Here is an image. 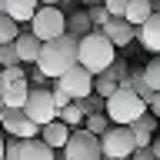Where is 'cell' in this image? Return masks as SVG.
Returning <instances> with one entry per match:
<instances>
[{"label": "cell", "mask_w": 160, "mask_h": 160, "mask_svg": "<svg viewBox=\"0 0 160 160\" xmlns=\"http://www.w3.org/2000/svg\"><path fill=\"white\" fill-rule=\"evenodd\" d=\"M77 53H80V40L73 37H57L40 47V57H37V70L43 73L47 80H60L67 70L77 67Z\"/></svg>", "instance_id": "obj_1"}, {"label": "cell", "mask_w": 160, "mask_h": 160, "mask_svg": "<svg viewBox=\"0 0 160 160\" xmlns=\"http://www.w3.org/2000/svg\"><path fill=\"white\" fill-rule=\"evenodd\" d=\"M113 60H117V47L110 43L100 30L87 33V37L80 40V53H77V63L87 70L90 77H100V73H107L113 67Z\"/></svg>", "instance_id": "obj_2"}, {"label": "cell", "mask_w": 160, "mask_h": 160, "mask_svg": "<svg viewBox=\"0 0 160 160\" xmlns=\"http://www.w3.org/2000/svg\"><path fill=\"white\" fill-rule=\"evenodd\" d=\"M143 113H147V103H143L133 90L117 87V93L107 100V120L117 123V127H133Z\"/></svg>", "instance_id": "obj_3"}, {"label": "cell", "mask_w": 160, "mask_h": 160, "mask_svg": "<svg viewBox=\"0 0 160 160\" xmlns=\"http://www.w3.org/2000/svg\"><path fill=\"white\" fill-rule=\"evenodd\" d=\"M30 97V83H27V70L20 67H10V70H0V100L7 110H23Z\"/></svg>", "instance_id": "obj_4"}, {"label": "cell", "mask_w": 160, "mask_h": 160, "mask_svg": "<svg viewBox=\"0 0 160 160\" xmlns=\"http://www.w3.org/2000/svg\"><path fill=\"white\" fill-rule=\"evenodd\" d=\"M30 33L40 40V43H50V40H57L67 33V13L60 7H40L30 20Z\"/></svg>", "instance_id": "obj_5"}, {"label": "cell", "mask_w": 160, "mask_h": 160, "mask_svg": "<svg viewBox=\"0 0 160 160\" xmlns=\"http://www.w3.org/2000/svg\"><path fill=\"white\" fill-rule=\"evenodd\" d=\"M100 153H103V160H133L137 143H133L130 127H110L100 137Z\"/></svg>", "instance_id": "obj_6"}, {"label": "cell", "mask_w": 160, "mask_h": 160, "mask_svg": "<svg viewBox=\"0 0 160 160\" xmlns=\"http://www.w3.org/2000/svg\"><path fill=\"white\" fill-rule=\"evenodd\" d=\"M23 113H27L37 127H47V123H53V120L60 117V110L53 107V93H50L47 87H30V97H27V103H23Z\"/></svg>", "instance_id": "obj_7"}, {"label": "cell", "mask_w": 160, "mask_h": 160, "mask_svg": "<svg viewBox=\"0 0 160 160\" xmlns=\"http://www.w3.org/2000/svg\"><path fill=\"white\" fill-rule=\"evenodd\" d=\"M63 160H103V153H100V137L87 133L83 127L73 130L70 140H67V147H63Z\"/></svg>", "instance_id": "obj_8"}, {"label": "cell", "mask_w": 160, "mask_h": 160, "mask_svg": "<svg viewBox=\"0 0 160 160\" xmlns=\"http://www.w3.org/2000/svg\"><path fill=\"white\" fill-rule=\"evenodd\" d=\"M57 90H63L73 103H80V100H87L90 93H93V77H90L87 70L77 63L73 70H67V73L57 80Z\"/></svg>", "instance_id": "obj_9"}, {"label": "cell", "mask_w": 160, "mask_h": 160, "mask_svg": "<svg viewBox=\"0 0 160 160\" xmlns=\"http://www.w3.org/2000/svg\"><path fill=\"white\" fill-rule=\"evenodd\" d=\"M0 130L10 133V137H17V140H37L40 137V127L23 113V110H7V107L0 113Z\"/></svg>", "instance_id": "obj_10"}, {"label": "cell", "mask_w": 160, "mask_h": 160, "mask_svg": "<svg viewBox=\"0 0 160 160\" xmlns=\"http://www.w3.org/2000/svg\"><path fill=\"white\" fill-rule=\"evenodd\" d=\"M100 33H103L113 47H127V43H133V33H137V30L130 27L123 17H110L107 23H103V30H100Z\"/></svg>", "instance_id": "obj_11"}, {"label": "cell", "mask_w": 160, "mask_h": 160, "mask_svg": "<svg viewBox=\"0 0 160 160\" xmlns=\"http://www.w3.org/2000/svg\"><path fill=\"white\" fill-rule=\"evenodd\" d=\"M40 47H43V43H40L30 30H20V37L13 40V50H17V60H20V63H37Z\"/></svg>", "instance_id": "obj_12"}, {"label": "cell", "mask_w": 160, "mask_h": 160, "mask_svg": "<svg viewBox=\"0 0 160 160\" xmlns=\"http://www.w3.org/2000/svg\"><path fill=\"white\" fill-rule=\"evenodd\" d=\"M70 133H73V130H67L60 120H53V123H47V127H40V140H43L50 150H63V147H67V140H70Z\"/></svg>", "instance_id": "obj_13"}, {"label": "cell", "mask_w": 160, "mask_h": 160, "mask_svg": "<svg viewBox=\"0 0 160 160\" xmlns=\"http://www.w3.org/2000/svg\"><path fill=\"white\" fill-rule=\"evenodd\" d=\"M40 10V0H7V17L13 20V23H30L33 20V13Z\"/></svg>", "instance_id": "obj_14"}, {"label": "cell", "mask_w": 160, "mask_h": 160, "mask_svg": "<svg viewBox=\"0 0 160 160\" xmlns=\"http://www.w3.org/2000/svg\"><path fill=\"white\" fill-rule=\"evenodd\" d=\"M150 17H153V0H130V3H127V13H123V20H127L133 30L143 27Z\"/></svg>", "instance_id": "obj_15"}, {"label": "cell", "mask_w": 160, "mask_h": 160, "mask_svg": "<svg viewBox=\"0 0 160 160\" xmlns=\"http://www.w3.org/2000/svg\"><path fill=\"white\" fill-rule=\"evenodd\" d=\"M137 37H140V43H143V47L153 53V57H160V13H153V17H150L147 23L140 27Z\"/></svg>", "instance_id": "obj_16"}, {"label": "cell", "mask_w": 160, "mask_h": 160, "mask_svg": "<svg viewBox=\"0 0 160 160\" xmlns=\"http://www.w3.org/2000/svg\"><path fill=\"white\" fill-rule=\"evenodd\" d=\"M87 33H93V27H90V17H87V10H80V13H70V17H67V37H73V40H83Z\"/></svg>", "instance_id": "obj_17"}, {"label": "cell", "mask_w": 160, "mask_h": 160, "mask_svg": "<svg viewBox=\"0 0 160 160\" xmlns=\"http://www.w3.org/2000/svg\"><path fill=\"white\" fill-rule=\"evenodd\" d=\"M20 160H53V150L43 143V140H23V147H20Z\"/></svg>", "instance_id": "obj_18"}, {"label": "cell", "mask_w": 160, "mask_h": 160, "mask_svg": "<svg viewBox=\"0 0 160 160\" xmlns=\"http://www.w3.org/2000/svg\"><path fill=\"white\" fill-rule=\"evenodd\" d=\"M57 120H60L67 130H80V123L87 120V113L80 110V103H70V107H63V110H60V117H57Z\"/></svg>", "instance_id": "obj_19"}, {"label": "cell", "mask_w": 160, "mask_h": 160, "mask_svg": "<svg viewBox=\"0 0 160 160\" xmlns=\"http://www.w3.org/2000/svg\"><path fill=\"white\" fill-rule=\"evenodd\" d=\"M93 93H97L100 100H110L113 93H117V80H110L107 73H100V77H93Z\"/></svg>", "instance_id": "obj_20"}, {"label": "cell", "mask_w": 160, "mask_h": 160, "mask_svg": "<svg viewBox=\"0 0 160 160\" xmlns=\"http://www.w3.org/2000/svg\"><path fill=\"white\" fill-rule=\"evenodd\" d=\"M140 73H143V80H147V87L153 90V93H160V57H153Z\"/></svg>", "instance_id": "obj_21"}, {"label": "cell", "mask_w": 160, "mask_h": 160, "mask_svg": "<svg viewBox=\"0 0 160 160\" xmlns=\"http://www.w3.org/2000/svg\"><path fill=\"white\" fill-rule=\"evenodd\" d=\"M17 37H20V27L7 17V13H0V47H3V43H13Z\"/></svg>", "instance_id": "obj_22"}, {"label": "cell", "mask_w": 160, "mask_h": 160, "mask_svg": "<svg viewBox=\"0 0 160 160\" xmlns=\"http://www.w3.org/2000/svg\"><path fill=\"white\" fill-rule=\"evenodd\" d=\"M83 130H87V133H93V137H103V133H107V113H93V117H87L83 120Z\"/></svg>", "instance_id": "obj_23"}, {"label": "cell", "mask_w": 160, "mask_h": 160, "mask_svg": "<svg viewBox=\"0 0 160 160\" xmlns=\"http://www.w3.org/2000/svg\"><path fill=\"white\" fill-rule=\"evenodd\" d=\"M157 127H160V120H157V117H153V113L147 110V113H143V117H140V120H137V123H133L130 130H133V133H157Z\"/></svg>", "instance_id": "obj_24"}, {"label": "cell", "mask_w": 160, "mask_h": 160, "mask_svg": "<svg viewBox=\"0 0 160 160\" xmlns=\"http://www.w3.org/2000/svg\"><path fill=\"white\" fill-rule=\"evenodd\" d=\"M80 110H83L87 117H93V113H103V110H107V100H100L97 93H90L87 100H80Z\"/></svg>", "instance_id": "obj_25"}, {"label": "cell", "mask_w": 160, "mask_h": 160, "mask_svg": "<svg viewBox=\"0 0 160 160\" xmlns=\"http://www.w3.org/2000/svg\"><path fill=\"white\" fill-rule=\"evenodd\" d=\"M87 17H90V27H93V30H103V23L110 20V13L103 10V3H100V7H90L87 10Z\"/></svg>", "instance_id": "obj_26"}, {"label": "cell", "mask_w": 160, "mask_h": 160, "mask_svg": "<svg viewBox=\"0 0 160 160\" xmlns=\"http://www.w3.org/2000/svg\"><path fill=\"white\" fill-rule=\"evenodd\" d=\"M0 63H3V70H10V67H20V60H17V50H13V43H3V47H0Z\"/></svg>", "instance_id": "obj_27"}, {"label": "cell", "mask_w": 160, "mask_h": 160, "mask_svg": "<svg viewBox=\"0 0 160 160\" xmlns=\"http://www.w3.org/2000/svg\"><path fill=\"white\" fill-rule=\"evenodd\" d=\"M20 147H23V140L10 137L7 143H3V160H20Z\"/></svg>", "instance_id": "obj_28"}, {"label": "cell", "mask_w": 160, "mask_h": 160, "mask_svg": "<svg viewBox=\"0 0 160 160\" xmlns=\"http://www.w3.org/2000/svg\"><path fill=\"white\" fill-rule=\"evenodd\" d=\"M127 3L130 0H103V10H107L110 17H123L127 13Z\"/></svg>", "instance_id": "obj_29"}, {"label": "cell", "mask_w": 160, "mask_h": 160, "mask_svg": "<svg viewBox=\"0 0 160 160\" xmlns=\"http://www.w3.org/2000/svg\"><path fill=\"white\" fill-rule=\"evenodd\" d=\"M107 77H110V80H117V87H120V80L127 77V63H123V60H113V67L107 70Z\"/></svg>", "instance_id": "obj_30"}, {"label": "cell", "mask_w": 160, "mask_h": 160, "mask_svg": "<svg viewBox=\"0 0 160 160\" xmlns=\"http://www.w3.org/2000/svg\"><path fill=\"white\" fill-rule=\"evenodd\" d=\"M50 93H53V107H57V110H63V107H70V103H73V100H70L63 90H57V87L50 90Z\"/></svg>", "instance_id": "obj_31"}, {"label": "cell", "mask_w": 160, "mask_h": 160, "mask_svg": "<svg viewBox=\"0 0 160 160\" xmlns=\"http://www.w3.org/2000/svg\"><path fill=\"white\" fill-rule=\"evenodd\" d=\"M147 110H150V113H153V117L160 120V93H153V97H150V103H147Z\"/></svg>", "instance_id": "obj_32"}, {"label": "cell", "mask_w": 160, "mask_h": 160, "mask_svg": "<svg viewBox=\"0 0 160 160\" xmlns=\"http://www.w3.org/2000/svg\"><path fill=\"white\" fill-rule=\"evenodd\" d=\"M133 160H157V157H153V150H137Z\"/></svg>", "instance_id": "obj_33"}, {"label": "cell", "mask_w": 160, "mask_h": 160, "mask_svg": "<svg viewBox=\"0 0 160 160\" xmlns=\"http://www.w3.org/2000/svg\"><path fill=\"white\" fill-rule=\"evenodd\" d=\"M150 150H153V157L160 160V130H157V133H153V143H150Z\"/></svg>", "instance_id": "obj_34"}, {"label": "cell", "mask_w": 160, "mask_h": 160, "mask_svg": "<svg viewBox=\"0 0 160 160\" xmlns=\"http://www.w3.org/2000/svg\"><path fill=\"white\" fill-rule=\"evenodd\" d=\"M63 0H40V7H60Z\"/></svg>", "instance_id": "obj_35"}, {"label": "cell", "mask_w": 160, "mask_h": 160, "mask_svg": "<svg viewBox=\"0 0 160 160\" xmlns=\"http://www.w3.org/2000/svg\"><path fill=\"white\" fill-rule=\"evenodd\" d=\"M0 13H7V0H0Z\"/></svg>", "instance_id": "obj_36"}, {"label": "cell", "mask_w": 160, "mask_h": 160, "mask_svg": "<svg viewBox=\"0 0 160 160\" xmlns=\"http://www.w3.org/2000/svg\"><path fill=\"white\" fill-rule=\"evenodd\" d=\"M3 143H7V140H3V137H0V160H3Z\"/></svg>", "instance_id": "obj_37"}, {"label": "cell", "mask_w": 160, "mask_h": 160, "mask_svg": "<svg viewBox=\"0 0 160 160\" xmlns=\"http://www.w3.org/2000/svg\"><path fill=\"white\" fill-rule=\"evenodd\" d=\"M0 113H3V100H0Z\"/></svg>", "instance_id": "obj_38"}]
</instances>
